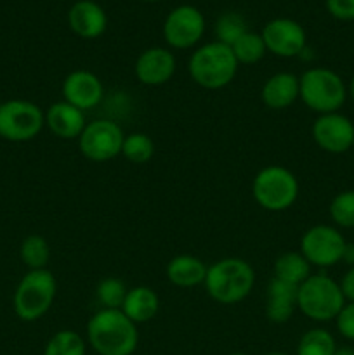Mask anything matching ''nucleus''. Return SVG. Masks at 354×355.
Returning a JSON list of instances; mask_svg holds the SVG:
<instances>
[{"label": "nucleus", "mask_w": 354, "mask_h": 355, "mask_svg": "<svg viewBox=\"0 0 354 355\" xmlns=\"http://www.w3.org/2000/svg\"><path fill=\"white\" fill-rule=\"evenodd\" d=\"M252 196L267 211L288 210L298 198V180L288 168L269 165L260 168L252 180Z\"/></svg>", "instance_id": "7"}, {"label": "nucleus", "mask_w": 354, "mask_h": 355, "mask_svg": "<svg viewBox=\"0 0 354 355\" xmlns=\"http://www.w3.org/2000/svg\"><path fill=\"white\" fill-rule=\"evenodd\" d=\"M347 241L342 232L328 224L309 227L301 238V253L311 267L328 269L342 262Z\"/></svg>", "instance_id": "9"}, {"label": "nucleus", "mask_w": 354, "mask_h": 355, "mask_svg": "<svg viewBox=\"0 0 354 355\" xmlns=\"http://www.w3.org/2000/svg\"><path fill=\"white\" fill-rule=\"evenodd\" d=\"M45 127V113L26 99H9L0 104V137L9 142H28Z\"/></svg>", "instance_id": "8"}, {"label": "nucleus", "mask_w": 354, "mask_h": 355, "mask_svg": "<svg viewBox=\"0 0 354 355\" xmlns=\"http://www.w3.org/2000/svg\"><path fill=\"white\" fill-rule=\"evenodd\" d=\"M68 24L75 35L85 40L101 37L108 28V16L94 0H78L68 10Z\"/></svg>", "instance_id": "16"}, {"label": "nucleus", "mask_w": 354, "mask_h": 355, "mask_svg": "<svg viewBox=\"0 0 354 355\" xmlns=\"http://www.w3.org/2000/svg\"><path fill=\"white\" fill-rule=\"evenodd\" d=\"M330 218L337 227L354 229V189L342 191L333 200L328 207Z\"/></svg>", "instance_id": "30"}, {"label": "nucleus", "mask_w": 354, "mask_h": 355, "mask_svg": "<svg viewBox=\"0 0 354 355\" xmlns=\"http://www.w3.org/2000/svg\"><path fill=\"white\" fill-rule=\"evenodd\" d=\"M264 44L267 52L278 58H297L305 51L307 37L301 23L290 17H276L262 28Z\"/></svg>", "instance_id": "13"}, {"label": "nucleus", "mask_w": 354, "mask_h": 355, "mask_svg": "<svg viewBox=\"0 0 354 355\" xmlns=\"http://www.w3.org/2000/svg\"><path fill=\"white\" fill-rule=\"evenodd\" d=\"M337 331L349 342H354V302H346L342 311L335 318Z\"/></svg>", "instance_id": "31"}, {"label": "nucleus", "mask_w": 354, "mask_h": 355, "mask_svg": "<svg viewBox=\"0 0 354 355\" xmlns=\"http://www.w3.org/2000/svg\"><path fill=\"white\" fill-rule=\"evenodd\" d=\"M87 342L97 355H132L139 345L137 324L121 311L101 309L87 322Z\"/></svg>", "instance_id": "1"}, {"label": "nucleus", "mask_w": 354, "mask_h": 355, "mask_svg": "<svg viewBox=\"0 0 354 355\" xmlns=\"http://www.w3.org/2000/svg\"><path fill=\"white\" fill-rule=\"evenodd\" d=\"M61 92L62 101L85 113L103 101L104 87L99 76L89 69H75L62 80Z\"/></svg>", "instance_id": "14"}, {"label": "nucleus", "mask_w": 354, "mask_h": 355, "mask_svg": "<svg viewBox=\"0 0 354 355\" xmlns=\"http://www.w3.org/2000/svg\"><path fill=\"white\" fill-rule=\"evenodd\" d=\"M316 146L330 155H344L353 149L354 123L342 113L318 114L311 128Z\"/></svg>", "instance_id": "12"}, {"label": "nucleus", "mask_w": 354, "mask_h": 355, "mask_svg": "<svg viewBox=\"0 0 354 355\" xmlns=\"http://www.w3.org/2000/svg\"><path fill=\"white\" fill-rule=\"evenodd\" d=\"M238 61L229 45L221 42H208L191 54L187 71L198 87L219 90L228 87L238 73Z\"/></svg>", "instance_id": "3"}, {"label": "nucleus", "mask_w": 354, "mask_h": 355, "mask_svg": "<svg viewBox=\"0 0 354 355\" xmlns=\"http://www.w3.org/2000/svg\"><path fill=\"white\" fill-rule=\"evenodd\" d=\"M146 2H160V0H146Z\"/></svg>", "instance_id": "39"}, {"label": "nucleus", "mask_w": 354, "mask_h": 355, "mask_svg": "<svg viewBox=\"0 0 354 355\" xmlns=\"http://www.w3.org/2000/svg\"><path fill=\"white\" fill-rule=\"evenodd\" d=\"M205 33V17L194 6L176 7L163 21V38L177 51H186L200 44Z\"/></svg>", "instance_id": "11"}, {"label": "nucleus", "mask_w": 354, "mask_h": 355, "mask_svg": "<svg viewBox=\"0 0 354 355\" xmlns=\"http://www.w3.org/2000/svg\"><path fill=\"white\" fill-rule=\"evenodd\" d=\"M347 97H351V101L354 103V75H353V78H351L349 85H347Z\"/></svg>", "instance_id": "36"}, {"label": "nucleus", "mask_w": 354, "mask_h": 355, "mask_svg": "<svg viewBox=\"0 0 354 355\" xmlns=\"http://www.w3.org/2000/svg\"><path fill=\"white\" fill-rule=\"evenodd\" d=\"M248 31L245 17L239 12H224L217 17L214 26L215 40L231 47L242 35Z\"/></svg>", "instance_id": "28"}, {"label": "nucleus", "mask_w": 354, "mask_h": 355, "mask_svg": "<svg viewBox=\"0 0 354 355\" xmlns=\"http://www.w3.org/2000/svg\"><path fill=\"white\" fill-rule=\"evenodd\" d=\"M298 99L318 114L337 113L347 101V85L339 73L330 68L305 69L298 76Z\"/></svg>", "instance_id": "4"}, {"label": "nucleus", "mask_w": 354, "mask_h": 355, "mask_svg": "<svg viewBox=\"0 0 354 355\" xmlns=\"http://www.w3.org/2000/svg\"><path fill=\"white\" fill-rule=\"evenodd\" d=\"M205 262L194 255H177L167 263V279L177 288H194L205 283Z\"/></svg>", "instance_id": "21"}, {"label": "nucleus", "mask_w": 354, "mask_h": 355, "mask_svg": "<svg viewBox=\"0 0 354 355\" xmlns=\"http://www.w3.org/2000/svg\"><path fill=\"white\" fill-rule=\"evenodd\" d=\"M87 120L85 113L66 101L51 104L45 111V127L52 135L62 141H73L82 135Z\"/></svg>", "instance_id": "17"}, {"label": "nucleus", "mask_w": 354, "mask_h": 355, "mask_svg": "<svg viewBox=\"0 0 354 355\" xmlns=\"http://www.w3.org/2000/svg\"><path fill=\"white\" fill-rule=\"evenodd\" d=\"M339 284L346 302H354V267H349V270L344 274Z\"/></svg>", "instance_id": "33"}, {"label": "nucleus", "mask_w": 354, "mask_h": 355, "mask_svg": "<svg viewBox=\"0 0 354 355\" xmlns=\"http://www.w3.org/2000/svg\"><path fill=\"white\" fill-rule=\"evenodd\" d=\"M298 92H301L298 76L294 73L281 71L274 73L264 82L260 89V99L266 107L280 111L290 107L298 99Z\"/></svg>", "instance_id": "19"}, {"label": "nucleus", "mask_w": 354, "mask_h": 355, "mask_svg": "<svg viewBox=\"0 0 354 355\" xmlns=\"http://www.w3.org/2000/svg\"><path fill=\"white\" fill-rule=\"evenodd\" d=\"M135 78L146 87H160L176 73V55L165 47H149L139 54L134 64Z\"/></svg>", "instance_id": "15"}, {"label": "nucleus", "mask_w": 354, "mask_h": 355, "mask_svg": "<svg viewBox=\"0 0 354 355\" xmlns=\"http://www.w3.org/2000/svg\"><path fill=\"white\" fill-rule=\"evenodd\" d=\"M231 51L238 64H255V62L262 61L267 49L260 33H253L248 30L231 45Z\"/></svg>", "instance_id": "26"}, {"label": "nucleus", "mask_w": 354, "mask_h": 355, "mask_svg": "<svg viewBox=\"0 0 354 355\" xmlns=\"http://www.w3.org/2000/svg\"><path fill=\"white\" fill-rule=\"evenodd\" d=\"M125 134L118 123L111 120H94L85 125L78 137V148L83 158L94 163H104L121 155Z\"/></svg>", "instance_id": "10"}, {"label": "nucleus", "mask_w": 354, "mask_h": 355, "mask_svg": "<svg viewBox=\"0 0 354 355\" xmlns=\"http://www.w3.org/2000/svg\"><path fill=\"white\" fill-rule=\"evenodd\" d=\"M346 305L340 284L326 274H311L298 286L297 309L314 322L335 321Z\"/></svg>", "instance_id": "6"}, {"label": "nucleus", "mask_w": 354, "mask_h": 355, "mask_svg": "<svg viewBox=\"0 0 354 355\" xmlns=\"http://www.w3.org/2000/svg\"><path fill=\"white\" fill-rule=\"evenodd\" d=\"M333 355H354L353 347H342V349H337Z\"/></svg>", "instance_id": "35"}, {"label": "nucleus", "mask_w": 354, "mask_h": 355, "mask_svg": "<svg viewBox=\"0 0 354 355\" xmlns=\"http://www.w3.org/2000/svg\"><path fill=\"white\" fill-rule=\"evenodd\" d=\"M56 293H58V283L51 270H28L14 290V314L24 322L38 321L51 311Z\"/></svg>", "instance_id": "5"}, {"label": "nucleus", "mask_w": 354, "mask_h": 355, "mask_svg": "<svg viewBox=\"0 0 354 355\" xmlns=\"http://www.w3.org/2000/svg\"><path fill=\"white\" fill-rule=\"evenodd\" d=\"M342 262H346L349 267H354V243L353 245H349V243H347L346 250H344Z\"/></svg>", "instance_id": "34"}, {"label": "nucleus", "mask_w": 354, "mask_h": 355, "mask_svg": "<svg viewBox=\"0 0 354 355\" xmlns=\"http://www.w3.org/2000/svg\"><path fill=\"white\" fill-rule=\"evenodd\" d=\"M311 269L312 267L309 266V262L301 252H287L278 257L276 262H274L273 277L301 286L311 276Z\"/></svg>", "instance_id": "22"}, {"label": "nucleus", "mask_w": 354, "mask_h": 355, "mask_svg": "<svg viewBox=\"0 0 354 355\" xmlns=\"http://www.w3.org/2000/svg\"><path fill=\"white\" fill-rule=\"evenodd\" d=\"M326 10L339 21H354V0H326Z\"/></svg>", "instance_id": "32"}, {"label": "nucleus", "mask_w": 354, "mask_h": 355, "mask_svg": "<svg viewBox=\"0 0 354 355\" xmlns=\"http://www.w3.org/2000/svg\"><path fill=\"white\" fill-rule=\"evenodd\" d=\"M85 340L73 329H61L49 338L44 355H85Z\"/></svg>", "instance_id": "27"}, {"label": "nucleus", "mask_w": 354, "mask_h": 355, "mask_svg": "<svg viewBox=\"0 0 354 355\" xmlns=\"http://www.w3.org/2000/svg\"><path fill=\"white\" fill-rule=\"evenodd\" d=\"M253 284V267L238 257H228L208 267L203 286L214 302L221 305H235L252 293Z\"/></svg>", "instance_id": "2"}, {"label": "nucleus", "mask_w": 354, "mask_h": 355, "mask_svg": "<svg viewBox=\"0 0 354 355\" xmlns=\"http://www.w3.org/2000/svg\"><path fill=\"white\" fill-rule=\"evenodd\" d=\"M353 149H354V142H353Z\"/></svg>", "instance_id": "40"}, {"label": "nucleus", "mask_w": 354, "mask_h": 355, "mask_svg": "<svg viewBox=\"0 0 354 355\" xmlns=\"http://www.w3.org/2000/svg\"><path fill=\"white\" fill-rule=\"evenodd\" d=\"M266 355H288V354H285V352H269V354H266Z\"/></svg>", "instance_id": "37"}, {"label": "nucleus", "mask_w": 354, "mask_h": 355, "mask_svg": "<svg viewBox=\"0 0 354 355\" xmlns=\"http://www.w3.org/2000/svg\"><path fill=\"white\" fill-rule=\"evenodd\" d=\"M335 350V338L325 328H312L305 331L297 345V355H333Z\"/></svg>", "instance_id": "24"}, {"label": "nucleus", "mask_w": 354, "mask_h": 355, "mask_svg": "<svg viewBox=\"0 0 354 355\" xmlns=\"http://www.w3.org/2000/svg\"><path fill=\"white\" fill-rule=\"evenodd\" d=\"M155 155V142L144 132H132L125 135L121 144V156L134 165H144Z\"/></svg>", "instance_id": "25"}, {"label": "nucleus", "mask_w": 354, "mask_h": 355, "mask_svg": "<svg viewBox=\"0 0 354 355\" xmlns=\"http://www.w3.org/2000/svg\"><path fill=\"white\" fill-rule=\"evenodd\" d=\"M229 355H246V354H243V352H233V354H229Z\"/></svg>", "instance_id": "38"}, {"label": "nucleus", "mask_w": 354, "mask_h": 355, "mask_svg": "<svg viewBox=\"0 0 354 355\" xmlns=\"http://www.w3.org/2000/svg\"><path fill=\"white\" fill-rule=\"evenodd\" d=\"M127 286L118 277H106L101 281L96 288V298L101 309H111V311H121L125 297H127Z\"/></svg>", "instance_id": "29"}, {"label": "nucleus", "mask_w": 354, "mask_h": 355, "mask_svg": "<svg viewBox=\"0 0 354 355\" xmlns=\"http://www.w3.org/2000/svg\"><path fill=\"white\" fill-rule=\"evenodd\" d=\"M19 259L28 270L47 269L51 262V246L40 234H30L23 239L19 246Z\"/></svg>", "instance_id": "23"}, {"label": "nucleus", "mask_w": 354, "mask_h": 355, "mask_svg": "<svg viewBox=\"0 0 354 355\" xmlns=\"http://www.w3.org/2000/svg\"><path fill=\"white\" fill-rule=\"evenodd\" d=\"M298 286L271 277L266 291V315L274 324H285L297 309Z\"/></svg>", "instance_id": "18"}, {"label": "nucleus", "mask_w": 354, "mask_h": 355, "mask_svg": "<svg viewBox=\"0 0 354 355\" xmlns=\"http://www.w3.org/2000/svg\"><path fill=\"white\" fill-rule=\"evenodd\" d=\"M160 311V298L153 288L135 286L127 291L121 312L130 319L134 324H144L156 318Z\"/></svg>", "instance_id": "20"}]
</instances>
